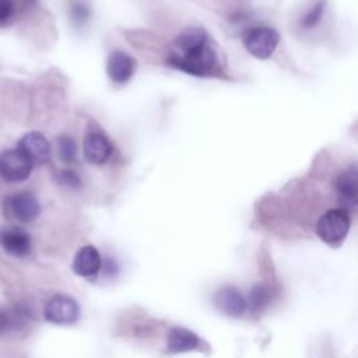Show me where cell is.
<instances>
[{
	"label": "cell",
	"instance_id": "cell-11",
	"mask_svg": "<svg viewBox=\"0 0 358 358\" xmlns=\"http://www.w3.org/2000/svg\"><path fill=\"white\" fill-rule=\"evenodd\" d=\"M18 148L32 161V164H45L50 158V145L46 137L39 131L27 133L18 143Z\"/></svg>",
	"mask_w": 358,
	"mask_h": 358
},
{
	"label": "cell",
	"instance_id": "cell-9",
	"mask_svg": "<svg viewBox=\"0 0 358 358\" xmlns=\"http://www.w3.org/2000/svg\"><path fill=\"white\" fill-rule=\"evenodd\" d=\"M0 246L11 256L22 257L31 250V236L20 227L0 229Z\"/></svg>",
	"mask_w": 358,
	"mask_h": 358
},
{
	"label": "cell",
	"instance_id": "cell-21",
	"mask_svg": "<svg viewBox=\"0 0 358 358\" xmlns=\"http://www.w3.org/2000/svg\"><path fill=\"white\" fill-rule=\"evenodd\" d=\"M70 15L76 25H81L88 20L90 8L84 3H73L70 8Z\"/></svg>",
	"mask_w": 358,
	"mask_h": 358
},
{
	"label": "cell",
	"instance_id": "cell-4",
	"mask_svg": "<svg viewBox=\"0 0 358 358\" xmlns=\"http://www.w3.org/2000/svg\"><path fill=\"white\" fill-rule=\"evenodd\" d=\"M334 193L338 207L345 211L358 208V165H350L334 178Z\"/></svg>",
	"mask_w": 358,
	"mask_h": 358
},
{
	"label": "cell",
	"instance_id": "cell-13",
	"mask_svg": "<svg viewBox=\"0 0 358 358\" xmlns=\"http://www.w3.org/2000/svg\"><path fill=\"white\" fill-rule=\"evenodd\" d=\"M31 317L32 315L25 305H14L10 308L0 306V337L25 327Z\"/></svg>",
	"mask_w": 358,
	"mask_h": 358
},
{
	"label": "cell",
	"instance_id": "cell-10",
	"mask_svg": "<svg viewBox=\"0 0 358 358\" xmlns=\"http://www.w3.org/2000/svg\"><path fill=\"white\" fill-rule=\"evenodd\" d=\"M136 70V62L122 50H113L106 60V73L116 84H126Z\"/></svg>",
	"mask_w": 358,
	"mask_h": 358
},
{
	"label": "cell",
	"instance_id": "cell-3",
	"mask_svg": "<svg viewBox=\"0 0 358 358\" xmlns=\"http://www.w3.org/2000/svg\"><path fill=\"white\" fill-rule=\"evenodd\" d=\"M242 42L252 56L257 59H268L280 42V35L271 27L259 25L246 29Z\"/></svg>",
	"mask_w": 358,
	"mask_h": 358
},
{
	"label": "cell",
	"instance_id": "cell-23",
	"mask_svg": "<svg viewBox=\"0 0 358 358\" xmlns=\"http://www.w3.org/2000/svg\"><path fill=\"white\" fill-rule=\"evenodd\" d=\"M25 6H35L38 3V0H21Z\"/></svg>",
	"mask_w": 358,
	"mask_h": 358
},
{
	"label": "cell",
	"instance_id": "cell-22",
	"mask_svg": "<svg viewBox=\"0 0 358 358\" xmlns=\"http://www.w3.org/2000/svg\"><path fill=\"white\" fill-rule=\"evenodd\" d=\"M105 273H106L108 275H113V274L117 273V264L115 263V260L108 259V260L105 262Z\"/></svg>",
	"mask_w": 358,
	"mask_h": 358
},
{
	"label": "cell",
	"instance_id": "cell-6",
	"mask_svg": "<svg viewBox=\"0 0 358 358\" xmlns=\"http://www.w3.org/2000/svg\"><path fill=\"white\" fill-rule=\"evenodd\" d=\"M80 308L67 295H55L45 305V319L55 324H73L78 320Z\"/></svg>",
	"mask_w": 358,
	"mask_h": 358
},
{
	"label": "cell",
	"instance_id": "cell-16",
	"mask_svg": "<svg viewBox=\"0 0 358 358\" xmlns=\"http://www.w3.org/2000/svg\"><path fill=\"white\" fill-rule=\"evenodd\" d=\"M270 299H271L270 288L264 284H257L250 289L246 301H248V306H250L252 310L259 312L268 305Z\"/></svg>",
	"mask_w": 358,
	"mask_h": 358
},
{
	"label": "cell",
	"instance_id": "cell-2",
	"mask_svg": "<svg viewBox=\"0 0 358 358\" xmlns=\"http://www.w3.org/2000/svg\"><path fill=\"white\" fill-rule=\"evenodd\" d=\"M351 225L350 213L340 208H329L324 211L316 222V235L327 245L337 246L348 235Z\"/></svg>",
	"mask_w": 358,
	"mask_h": 358
},
{
	"label": "cell",
	"instance_id": "cell-12",
	"mask_svg": "<svg viewBox=\"0 0 358 358\" xmlns=\"http://www.w3.org/2000/svg\"><path fill=\"white\" fill-rule=\"evenodd\" d=\"M215 306L228 316H242L248 309V301L235 287H224L214 296Z\"/></svg>",
	"mask_w": 358,
	"mask_h": 358
},
{
	"label": "cell",
	"instance_id": "cell-19",
	"mask_svg": "<svg viewBox=\"0 0 358 358\" xmlns=\"http://www.w3.org/2000/svg\"><path fill=\"white\" fill-rule=\"evenodd\" d=\"M57 182L63 186H67L70 189H80L81 187V179L80 176L71 171V169H63L57 173Z\"/></svg>",
	"mask_w": 358,
	"mask_h": 358
},
{
	"label": "cell",
	"instance_id": "cell-5",
	"mask_svg": "<svg viewBox=\"0 0 358 358\" xmlns=\"http://www.w3.org/2000/svg\"><path fill=\"white\" fill-rule=\"evenodd\" d=\"M32 166V161L18 147L0 152V176L7 182L25 180L31 175Z\"/></svg>",
	"mask_w": 358,
	"mask_h": 358
},
{
	"label": "cell",
	"instance_id": "cell-8",
	"mask_svg": "<svg viewBox=\"0 0 358 358\" xmlns=\"http://www.w3.org/2000/svg\"><path fill=\"white\" fill-rule=\"evenodd\" d=\"M84 158L90 164L101 165L106 162L113 151L109 138L99 130H90L84 137Z\"/></svg>",
	"mask_w": 358,
	"mask_h": 358
},
{
	"label": "cell",
	"instance_id": "cell-17",
	"mask_svg": "<svg viewBox=\"0 0 358 358\" xmlns=\"http://www.w3.org/2000/svg\"><path fill=\"white\" fill-rule=\"evenodd\" d=\"M324 8H326V0H315L302 14L299 21L301 27H303L305 29H310L316 27L323 17Z\"/></svg>",
	"mask_w": 358,
	"mask_h": 358
},
{
	"label": "cell",
	"instance_id": "cell-7",
	"mask_svg": "<svg viewBox=\"0 0 358 358\" xmlns=\"http://www.w3.org/2000/svg\"><path fill=\"white\" fill-rule=\"evenodd\" d=\"M6 208L20 222L34 221L41 211L39 201L31 192H18L6 200Z\"/></svg>",
	"mask_w": 358,
	"mask_h": 358
},
{
	"label": "cell",
	"instance_id": "cell-15",
	"mask_svg": "<svg viewBox=\"0 0 358 358\" xmlns=\"http://www.w3.org/2000/svg\"><path fill=\"white\" fill-rule=\"evenodd\" d=\"M199 337L183 327H173L168 334V351L169 352H186L197 348Z\"/></svg>",
	"mask_w": 358,
	"mask_h": 358
},
{
	"label": "cell",
	"instance_id": "cell-20",
	"mask_svg": "<svg viewBox=\"0 0 358 358\" xmlns=\"http://www.w3.org/2000/svg\"><path fill=\"white\" fill-rule=\"evenodd\" d=\"M15 13V0H0V27L11 22Z\"/></svg>",
	"mask_w": 358,
	"mask_h": 358
},
{
	"label": "cell",
	"instance_id": "cell-18",
	"mask_svg": "<svg viewBox=\"0 0 358 358\" xmlns=\"http://www.w3.org/2000/svg\"><path fill=\"white\" fill-rule=\"evenodd\" d=\"M57 152H59V158L63 162H66V164L73 162L77 155V147H76L74 140L69 136L59 137L57 138Z\"/></svg>",
	"mask_w": 358,
	"mask_h": 358
},
{
	"label": "cell",
	"instance_id": "cell-14",
	"mask_svg": "<svg viewBox=\"0 0 358 358\" xmlns=\"http://www.w3.org/2000/svg\"><path fill=\"white\" fill-rule=\"evenodd\" d=\"M101 256L96 248L87 245L78 249L73 260V271L81 277H92L101 268Z\"/></svg>",
	"mask_w": 358,
	"mask_h": 358
},
{
	"label": "cell",
	"instance_id": "cell-1",
	"mask_svg": "<svg viewBox=\"0 0 358 358\" xmlns=\"http://www.w3.org/2000/svg\"><path fill=\"white\" fill-rule=\"evenodd\" d=\"M173 46L175 50L166 60L171 67L196 77H211L220 73L218 56L203 28L185 29L175 39Z\"/></svg>",
	"mask_w": 358,
	"mask_h": 358
}]
</instances>
